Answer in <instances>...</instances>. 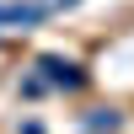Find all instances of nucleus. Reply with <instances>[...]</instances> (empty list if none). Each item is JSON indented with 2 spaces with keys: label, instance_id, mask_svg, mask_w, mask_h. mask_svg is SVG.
<instances>
[{
  "label": "nucleus",
  "instance_id": "1",
  "mask_svg": "<svg viewBox=\"0 0 134 134\" xmlns=\"http://www.w3.org/2000/svg\"><path fill=\"white\" fill-rule=\"evenodd\" d=\"M43 70H48L54 81H64V86H81V75H75L70 64H64V59H43Z\"/></svg>",
  "mask_w": 134,
  "mask_h": 134
}]
</instances>
